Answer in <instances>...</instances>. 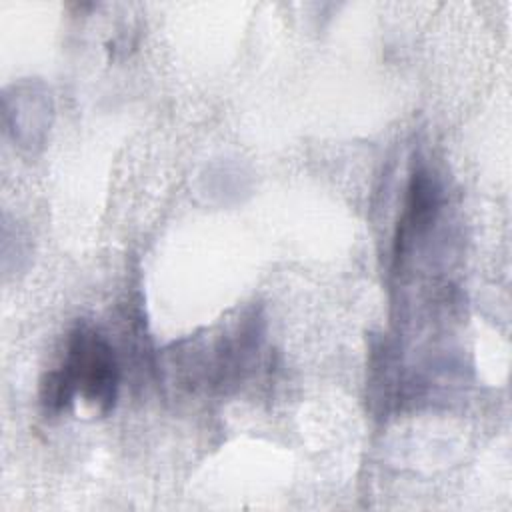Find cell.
I'll return each instance as SVG.
<instances>
[{"mask_svg": "<svg viewBox=\"0 0 512 512\" xmlns=\"http://www.w3.org/2000/svg\"><path fill=\"white\" fill-rule=\"evenodd\" d=\"M60 370L76 394L106 414L118 396L120 368L112 346L96 330L78 326L70 332L66 358Z\"/></svg>", "mask_w": 512, "mask_h": 512, "instance_id": "cell-1", "label": "cell"}, {"mask_svg": "<svg viewBox=\"0 0 512 512\" xmlns=\"http://www.w3.org/2000/svg\"><path fill=\"white\" fill-rule=\"evenodd\" d=\"M74 396L76 390L60 368L44 376L40 384V402L48 414H60L62 410H66L72 404Z\"/></svg>", "mask_w": 512, "mask_h": 512, "instance_id": "cell-2", "label": "cell"}]
</instances>
